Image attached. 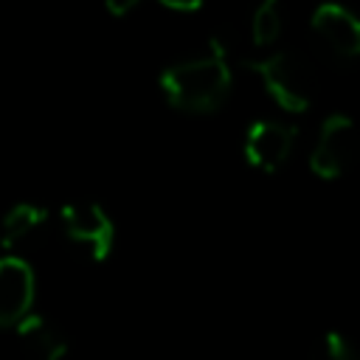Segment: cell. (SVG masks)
I'll list each match as a JSON object with an SVG mask.
<instances>
[{
	"mask_svg": "<svg viewBox=\"0 0 360 360\" xmlns=\"http://www.w3.org/2000/svg\"><path fill=\"white\" fill-rule=\"evenodd\" d=\"M248 68L264 82V90L287 112H304L315 98V73L295 51H276L264 59H250Z\"/></svg>",
	"mask_w": 360,
	"mask_h": 360,
	"instance_id": "7a4b0ae2",
	"label": "cell"
},
{
	"mask_svg": "<svg viewBox=\"0 0 360 360\" xmlns=\"http://www.w3.org/2000/svg\"><path fill=\"white\" fill-rule=\"evenodd\" d=\"M48 219V211L42 205L34 202H17L14 208L6 211L3 222H0V245L3 248H14L20 242H25L34 231H39Z\"/></svg>",
	"mask_w": 360,
	"mask_h": 360,
	"instance_id": "9c48e42d",
	"label": "cell"
},
{
	"mask_svg": "<svg viewBox=\"0 0 360 360\" xmlns=\"http://www.w3.org/2000/svg\"><path fill=\"white\" fill-rule=\"evenodd\" d=\"M34 304V273L17 256L0 259V326L20 323Z\"/></svg>",
	"mask_w": 360,
	"mask_h": 360,
	"instance_id": "8992f818",
	"label": "cell"
},
{
	"mask_svg": "<svg viewBox=\"0 0 360 360\" xmlns=\"http://www.w3.org/2000/svg\"><path fill=\"white\" fill-rule=\"evenodd\" d=\"M309 360H354V352L349 346V340L338 332H329L318 340V346L312 349Z\"/></svg>",
	"mask_w": 360,
	"mask_h": 360,
	"instance_id": "8fae6325",
	"label": "cell"
},
{
	"mask_svg": "<svg viewBox=\"0 0 360 360\" xmlns=\"http://www.w3.org/2000/svg\"><path fill=\"white\" fill-rule=\"evenodd\" d=\"M250 31H253V42H256V45H270V42H276V37H278V31H281V8H278L276 0L262 3V6L253 11Z\"/></svg>",
	"mask_w": 360,
	"mask_h": 360,
	"instance_id": "30bf717a",
	"label": "cell"
},
{
	"mask_svg": "<svg viewBox=\"0 0 360 360\" xmlns=\"http://www.w3.org/2000/svg\"><path fill=\"white\" fill-rule=\"evenodd\" d=\"M169 8H174V11H194V8H200V3H166Z\"/></svg>",
	"mask_w": 360,
	"mask_h": 360,
	"instance_id": "4fadbf2b",
	"label": "cell"
},
{
	"mask_svg": "<svg viewBox=\"0 0 360 360\" xmlns=\"http://www.w3.org/2000/svg\"><path fill=\"white\" fill-rule=\"evenodd\" d=\"M160 90L166 101L186 112H214L231 90V68L225 56L208 53L177 62L163 70Z\"/></svg>",
	"mask_w": 360,
	"mask_h": 360,
	"instance_id": "6da1fadb",
	"label": "cell"
},
{
	"mask_svg": "<svg viewBox=\"0 0 360 360\" xmlns=\"http://www.w3.org/2000/svg\"><path fill=\"white\" fill-rule=\"evenodd\" d=\"M62 233L84 262H104L115 242L112 219L96 202H70L62 208Z\"/></svg>",
	"mask_w": 360,
	"mask_h": 360,
	"instance_id": "3957f363",
	"label": "cell"
},
{
	"mask_svg": "<svg viewBox=\"0 0 360 360\" xmlns=\"http://www.w3.org/2000/svg\"><path fill=\"white\" fill-rule=\"evenodd\" d=\"M135 6H138L135 0H129V3H107V11H110V14H124V11L135 8Z\"/></svg>",
	"mask_w": 360,
	"mask_h": 360,
	"instance_id": "7c38bea8",
	"label": "cell"
},
{
	"mask_svg": "<svg viewBox=\"0 0 360 360\" xmlns=\"http://www.w3.org/2000/svg\"><path fill=\"white\" fill-rule=\"evenodd\" d=\"M312 31L340 59H352L360 51V22L349 8L338 6V3H323L315 8Z\"/></svg>",
	"mask_w": 360,
	"mask_h": 360,
	"instance_id": "52a82bcc",
	"label": "cell"
},
{
	"mask_svg": "<svg viewBox=\"0 0 360 360\" xmlns=\"http://www.w3.org/2000/svg\"><path fill=\"white\" fill-rule=\"evenodd\" d=\"M295 143V129L281 121H256L245 135V158L262 172H276L287 163Z\"/></svg>",
	"mask_w": 360,
	"mask_h": 360,
	"instance_id": "5b68a950",
	"label": "cell"
},
{
	"mask_svg": "<svg viewBox=\"0 0 360 360\" xmlns=\"http://www.w3.org/2000/svg\"><path fill=\"white\" fill-rule=\"evenodd\" d=\"M17 335L22 340V346L28 349L31 357L37 360H62L68 354V338L65 332L48 321L45 315H25L20 323H17Z\"/></svg>",
	"mask_w": 360,
	"mask_h": 360,
	"instance_id": "ba28073f",
	"label": "cell"
},
{
	"mask_svg": "<svg viewBox=\"0 0 360 360\" xmlns=\"http://www.w3.org/2000/svg\"><path fill=\"white\" fill-rule=\"evenodd\" d=\"M354 149H357V135H354L352 118L335 112L321 127L318 143L309 158V169L323 180H335L354 160Z\"/></svg>",
	"mask_w": 360,
	"mask_h": 360,
	"instance_id": "277c9868",
	"label": "cell"
}]
</instances>
